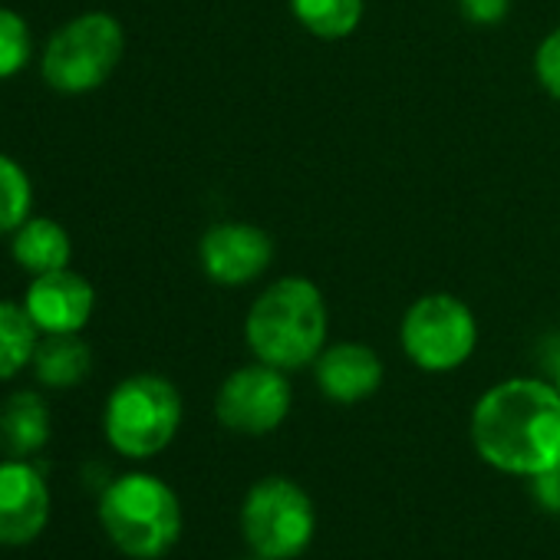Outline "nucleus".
<instances>
[{"label":"nucleus","instance_id":"nucleus-1","mask_svg":"<svg viewBox=\"0 0 560 560\" xmlns=\"http://www.w3.org/2000/svg\"><path fill=\"white\" fill-rule=\"evenodd\" d=\"M475 452L504 475L534 478L560 465V389L540 380H504L471 409Z\"/></svg>","mask_w":560,"mask_h":560},{"label":"nucleus","instance_id":"nucleus-2","mask_svg":"<svg viewBox=\"0 0 560 560\" xmlns=\"http://www.w3.org/2000/svg\"><path fill=\"white\" fill-rule=\"evenodd\" d=\"M250 353L277 370L311 366L327 343V304L314 280L280 277L250 304L244 320Z\"/></svg>","mask_w":560,"mask_h":560},{"label":"nucleus","instance_id":"nucleus-3","mask_svg":"<svg viewBox=\"0 0 560 560\" xmlns=\"http://www.w3.org/2000/svg\"><path fill=\"white\" fill-rule=\"evenodd\" d=\"M100 524L126 557L159 560L182 537V501L162 478L129 471L100 491Z\"/></svg>","mask_w":560,"mask_h":560},{"label":"nucleus","instance_id":"nucleus-4","mask_svg":"<svg viewBox=\"0 0 560 560\" xmlns=\"http://www.w3.org/2000/svg\"><path fill=\"white\" fill-rule=\"evenodd\" d=\"M182 425V396L159 373H136L122 380L103 412L106 442L122 458H152L165 452Z\"/></svg>","mask_w":560,"mask_h":560},{"label":"nucleus","instance_id":"nucleus-5","mask_svg":"<svg viewBox=\"0 0 560 560\" xmlns=\"http://www.w3.org/2000/svg\"><path fill=\"white\" fill-rule=\"evenodd\" d=\"M126 54L122 24L109 14H80L63 24L44 50V80L63 96L100 90Z\"/></svg>","mask_w":560,"mask_h":560},{"label":"nucleus","instance_id":"nucleus-6","mask_svg":"<svg viewBox=\"0 0 560 560\" xmlns=\"http://www.w3.org/2000/svg\"><path fill=\"white\" fill-rule=\"evenodd\" d=\"M317 530L311 494L291 478H260L241 504V534L257 557L291 560L301 557Z\"/></svg>","mask_w":560,"mask_h":560},{"label":"nucleus","instance_id":"nucleus-7","mask_svg":"<svg viewBox=\"0 0 560 560\" xmlns=\"http://www.w3.org/2000/svg\"><path fill=\"white\" fill-rule=\"evenodd\" d=\"M399 343L419 370L452 373L475 353L478 324L468 304L458 298L425 294L406 311L399 324Z\"/></svg>","mask_w":560,"mask_h":560},{"label":"nucleus","instance_id":"nucleus-8","mask_svg":"<svg viewBox=\"0 0 560 560\" xmlns=\"http://www.w3.org/2000/svg\"><path fill=\"white\" fill-rule=\"evenodd\" d=\"M291 406H294V393L284 370L257 360L254 366L234 370L221 383L214 399V416L224 429L237 435H267L288 419Z\"/></svg>","mask_w":560,"mask_h":560},{"label":"nucleus","instance_id":"nucleus-9","mask_svg":"<svg viewBox=\"0 0 560 560\" xmlns=\"http://www.w3.org/2000/svg\"><path fill=\"white\" fill-rule=\"evenodd\" d=\"M201 270L221 288H241L257 280L273 260V241L257 224L221 221L201 234Z\"/></svg>","mask_w":560,"mask_h":560},{"label":"nucleus","instance_id":"nucleus-10","mask_svg":"<svg viewBox=\"0 0 560 560\" xmlns=\"http://www.w3.org/2000/svg\"><path fill=\"white\" fill-rule=\"evenodd\" d=\"M50 524V485L27 458L0 462V547H27Z\"/></svg>","mask_w":560,"mask_h":560},{"label":"nucleus","instance_id":"nucleus-11","mask_svg":"<svg viewBox=\"0 0 560 560\" xmlns=\"http://www.w3.org/2000/svg\"><path fill=\"white\" fill-rule=\"evenodd\" d=\"M24 311L40 334H80L96 311V291L83 273L60 267L34 277Z\"/></svg>","mask_w":560,"mask_h":560},{"label":"nucleus","instance_id":"nucleus-12","mask_svg":"<svg viewBox=\"0 0 560 560\" xmlns=\"http://www.w3.org/2000/svg\"><path fill=\"white\" fill-rule=\"evenodd\" d=\"M314 376L330 402L353 406L383 386V360L366 343H337L314 360Z\"/></svg>","mask_w":560,"mask_h":560},{"label":"nucleus","instance_id":"nucleus-13","mask_svg":"<svg viewBox=\"0 0 560 560\" xmlns=\"http://www.w3.org/2000/svg\"><path fill=\"white\" fill-rule=\"evenodd\" d=\"M50 442V406L44 396L24 389L4 399L0 406V445L14 458L37 455Z\"/></svg>","mask_w":560,"mask_h":560},{"label":"nucleus","instance_id":"nucleus-14","mask_svg":"<svg viewBox=\"0 0 560 560\" xmlns=\"http://www.w3.org/2000/svg\"><path fill=\"white\" fill-rule=\"evenodd\" d=\"M37 383L47 389H73L93 370V350L80 334H47L31 360Z\"/></svg>","mask_w":560,"mask_h":560},{"label":"nucleus","instance_id":"nucleus-15","mask_svg":"<svg viewBox=\"0 0 560 560\" xmlns=\"http://www.w3.org/2000/svg\"><path fill=\"white\" fill-rule=\"evenodd\" d=\"M11 254L14 260L27 270V273H50L70 264L73 257V244L63 224H57L54 218H27L11 241Z\"/></svg>","mask_w":560,"mask_h":560},{"label":"nucleus","instance_id":"nucleus-16","mask_svg":"<svg viewBox=\"0 0 560 560\" xmlns=\"http://www.w3.org/2000/svg\"><path fill=\"white\" fill-rule=\"evenodd\" d=\"M37 343L40 330L31 314L11 301H0V383L14 380L24 366H31Z\"/></svg>","mask_w":560,"mask_h":560},{"label":"nucleus","instance_id":"nucleus-17","mask_svg":"<svg viewBox=\"0 0 560 560\" xmlns=\"http://www.w3.org/2000/svg\"><path fill=\"white\" fill-rule=\"evenodd\" d=\"M298 24L320 40H347L363 21V0H291Z\"/></svg>","mask_w":560,"mask_h":560},{"label":"nucleus","instance_id":"nucleus-18","mask_svg":"<svg viewBox=\"0 0 560 560\" xmlns=\"http://www.w3.org/2000/svg\"><path fill=\"white\" fill-rule=\"evenodd\" d=\"M31 205L34 188L24 165L0 152V234H14L31 218Z\"/></svg>","mask_w":560,"mask_h":560},{"label":"nucleus","instance_id":"nucleus-19","mask_svg":"<svg viewBox=\"0 0 560 560\" xmlns=\"http://www.w3.org/2000/svg\"><path fill=\"white\" fill-rule=\"evenodd\" d=\"M34 57V37L27 21L11 11V8H0V80H11L18 77Z\"/></svg>","mask_w":560,"mask_h":560},{"label":"nucleus","instance_id":"nucleus-20","mask_svg":"<svg viewBox=\"0 0 560 560\" xmlns=\"http://www.w3.org/2000/svg\"><path fill=\"white\" fill-rule=\"evenodd\" d=\"M534 73H537V83L553 96L560 100V27L550 31L540 47H537V57H534Z\"/></svg>","mask_w":560,"mask_h":560},{"label":"nucleus","instance_id":"nucleus-21","mask_svg":"<svg viewBox=\"0 0 560 560\" xmlns=\"http://www.w3.org/2000/svg\"><path fill=\"white\" fill-rule=\"evenodd\" d=\"M458 14L475 27H494L508 18L511 0H455Z\"/></svg>","mask_w":560,"mask_h":560},{"label":"nucleus","instance_id":"nucleus-22","mask_svg":"<svg viewBox=\"0 0 560 560\" xmlns=\"http://www.w3.org/2000/svg\"><path fill=\"white\" fill-rule=\"evenodd\" d=\"M530 481H534V498H537L547 511L560 514V468L540 471V475H534Z\"/></svg>","mask_w":560,"mask_h":560},{"label":"nucleus","instance_id":"nucleus-23","mask_svg":"<svg viewBox=\"0 0 560 560\" xmlns=\"http://www.w3.org/2000/svg\"><path fill=\"white\" fill-rule=\"evenodd\" d=\"M557 389H560V363H557V383H553Z\"/></svg>","mask_w":560,"mask_h":560},{"label":"nucleus","instance_id":"nucleus-24","mask_svg":"<svg viewBox=\"0 0 560 560\" xmlns=\"http://www.w3.org/2000/svg\"><path fill=\"white\" fill-rule=\"evenodd\" d=\"M247 560H267V557H257V553H254V557H247Z\"/></svg>","mask_w":560,"mask_h":560},{"label":"nucleus","instance_id":"nucleus-25","mask_svg":"<svg viewBox=\"0 0 560 560\" xmlns=\"http://www.w3.org/2000/svg\"><path fill=\"white\" fill-rule=\"evenodd\" d=\"M557 468H560V465H557Z\"/></svg>","mask_w":560,"mask_h":560}]
</instances>
